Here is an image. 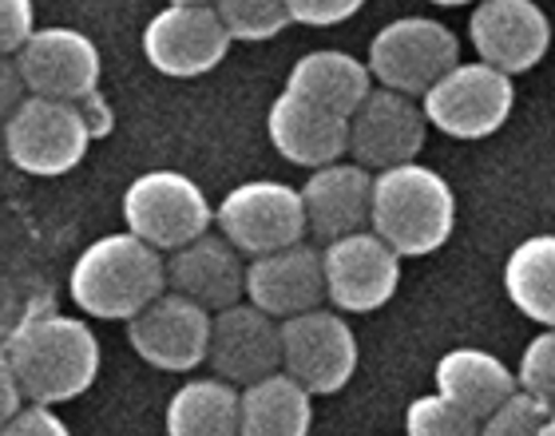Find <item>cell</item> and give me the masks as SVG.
<instances>
[{"label":"cell","instance_id":"8fae6325","mask_svg":"<svg viewBox=\"0 0 555 436\" xmlns=\"http://www.w3.org/2000/svg\"><path fill=\"white\" fill-rule=\"evenodd\" d=\"M210 325L215 313L203 302L167 290L128 322V342L147 366L163 373H186L210 357Z\"/></svg>","mask_w":555,"mask_h":436},{"label":"cell","instance_id":"4fadbf2b","mask_svg":"<svg viewBox=\"0 0 555 436\" xmlns=\"http://www.w3.org/2000/svg\"><path fill=\"white\" fill-rule=\"evenodd\" d=\"M428 115L413 95L393 88H373L365 104L349 115V155L370 171H389L413 163L425 148Z\"/></svg>","mask_w":555,"mask_h":436},{"label":"cell","instance_id":"d4e9b609","mask_svg":"<svg viewBox=\"0 0 555 436\" xmlns=\"http://www.w3.org/2000/svg\"><path fill=\"white\" fill-rule=\"evenodd\" d=\"M504 290L524 318L555 325V234H532L508 254Z\"/></svg>","mask_w":555,"mask_h":436},{"label":"cell","instance_id":"7c38bea8","mask_svg":"<svg viewBox=\"0 0 555 436\" xmlns=\"http://www.w3.org/2000/svg\"><path fill=\"white\" fill-rule=\"evenodd\" d=\"M325 294L341 313H373L401 286V254L377 234L358 230L325 242Z\"/></svg>","mask_w":555,"mask_h":436},{"label":"cell","instance_id":"d590c367","mask_svg":"<svg viewBox=\"0 0 555 436\" xmlns=\"http://www.w3.org/2000/svg\"><path fill=\"white\" fill-rule=\"evenodd\" d=\"M171 4H210V9H215L219 0H171Z\"/></svg>","mask_w":555,"mask_h":436},{"label":"cell","instance_id":"603a6c76","mask_svg":"<svg viewBox=\"0 0 555 436\" xmlns=\"http://www.w3.org/2000/svg\"><path fill=\"white\" fill-rule=\"evenodd\" d=\"M167 436H243V389L222 377L183 381L167 401Z\"/></svg>","mask_w":555,"mask_h":436},{"label":"cell","instance_id":"f1b7e54d","mask_svg":"<svg viewBox=\"0 0 555 436\" xmlns=\"http://www.w3.org/2000/svg\"><path fill=\"white\" fill-rule=\"evenodd\" d=\"M516 377H520V389L535 393L540 401L555 405V325H544V333L528 342Z\"/></svg>","mask_w":555,"mask_h":436},{"label":"cell","instance_id":"83f0119b","mask_svg":"<svg viewBox=\"0 0 555 436\" xmlns=\"http://www.w3.org/2000/svg\"><path fill=\"white\" fill-rule=\"evenodd\" d=\"M552 409H555V405L540 401L535 393L516 389L508 397V401L500 405L496 413L485 416V425H480V436H544Z\"/></svg>","mask_w":555,"mask_h":436},{"label":"cell","instance_id":"e575fe53","mask_svg":"<svg viewBox=\"0 0 555 436\" xmlns=\"http://www.w3.org/2000/svg\"><path fill=\"white\" fill-rule=\"evenodd\" d=\"M428 4H440V9H461V4H480V0H428Z\"/></svg>","mask_w":555,"mask_h":436},{"label":"cell","instance_id":"484cf974","mask_svg":"<svg viewBox=\"0 0 555 436\" xmlns=\"http://www.w3.org/2000/svg\"><path fill=\"white\" fill-rule=\"evenodd\" d=\"M215 9H219L222 24L231 28L234 40H246V44L270 40L294 24L286 0H219Z\"/></svg>","mask_w":555,"mask_h":436},{"label":"cell","instance_id":"e0dca14e","mask_svg":"<svg viewBox=\"0 0 555 436\" xmlns=\"http://www.w3.org/2000/svg\"><path fill=\"white\" fill-rule=\"evenodd\" d=\"M267 136L286 163L318 171V167L341 163V155H349V115L330 112V107L286 88L267 112Z\"/></svg>","mask_w":555,"mask_h":436},{"label":"cell","instance_id":"5b68a950","mask_svg":"<svg viewBox=\"0 0 555 436\" xmlns=\"http://www.w3.org/2000/svg\"><path fill=\"white\" fill-rule=\"evenodd\" d=\"M365 64H370L373 80L382 88L421 100L440 76H449L461 64V40L440 21L401 16V21H389L382 33L373 36Z\"/></svg>","mask_w":555,"mask_h":436},{"label":"cell","instance_id":"3957f363","mask_svg":"<svg viewBox=\"0 0 555 436\" xmlns=\"http://www.w3.org/2000/svg\"><path fill=\"white\" fill-rule=\"evenodd\" d=\"M456 222V195L425 163H401L377 171L373 183V230L393 246L401 258L437 254Z\"/></svg>","mask_w":555,"mask_h":436},{"label":"cell","instance_id":"ac0fdd59","mask_svg":"<svg viewBox=\"0 0 555 436\" xmlns=\"http://www.w3.org/2000/svg\"><path fill=\"white\" fill-rule=\"evenodd\" d=\"M246 298L262 306L274 318H294V313L318 310L325 294V258L306 242L286 246V251L250 258L246 266Z\"/></svg>","mask_w":555,"mask_h":436},{"label":"cell","instance_id":"ba28073f","mask_svg":"<svg viewBox=\"0 0 555 436\" xmlns=\"http://www.w3.org/2000/svg\"><path fill=\"white\" fill-rule=\"evenodd\" d=\"M215 222L250 258L298 246L310 230L301 187L274 183V179H255V183L234 187L215 210Z\"/></svg>","mask_w":555,"mask_h":436},{"label":"cell","instance_id":"9a60e30c","mask_svg":"<svg viewBox=\"0 0 555 436\" xmlns=\"http://www.w3.org/2000/svg\"><path fill=\"white\" fill-rule=\"evenodd\" d=\"M16 72L28 95L68 100L80 104L83 95L100 92V48L76 28H36V36L16 52Z\"/></svg>","mask_w":555,"mask_h":436},{"label":"cell","instance_id":"2e32d148","mask_svg":"<svg viewBox=\"0 0 555 436\" xmlns=\"http://www.w3.org/2000/svg\"><path fill=\"white\" fill-rule=\"evenodd\" d=\"M468 44L508 76L532 72L552 48V21L535 0H480L468 16Z\"/></svg>","mask_w":555,"mask_h":436},{"label":"cell","instance_id":"30bf717a","mask_svg":"<svg viewBox=\"0 0 555 436\" xmlns=\"http://www.w3.org/2000/svg\"><path fill=\"white\" fill-rule=\"evenodd\" d=\"M282 349L289 377L301 381L313 397L346 389L358 369V333L341 318V310H306L282 318Z\"/></svg>","mask_w":555,"mask_h":436},{"label":"cell","instance_id":"d6a6232c","mask_svg":"<svg viewBox=\"0 0 555 436\" xmlns=\"http://www.w3.org/2000/svg\"><path fill=\"white\" fill-rule=\"evenodd\" d=\"M80 112H83V119H88V127H92V139H104L107 131H112V107H107V100L100 92H92V95H83L80 100Z\"/></svg>","mask_w":555,"mask_h":436},{"label":"cell","instance_id":"8992f818","mask_svg":"<svg viewBox=\"0 0 555 436\" xmlns=\"http://www.w3.org/2000/svg\"><path fill=\"white\" fill-rule=\"evenodd\" d=\"M124 222L155 251H183L215 222L207 195L183 171H147L124 191Z\"/></svg>","mask_w":555,"mask_h":436},{"label":"cell","instance_id":"7a4b0ae2","mask_svg":"<svg viewBox=\"0 0 555 436\" xmlns=\"http://www.w3.org/2000/svg\"><path fill=\"white\" fill-rule=\"evenodd\" d=\"M76 310L100 322H131L151 302L167 294V262L163 251L124 230L104 234L76 258L68 274Z\"/></svg>","mask_w":555,"mask_h":436},{"label":"cell","instance_id":"836d02e7","mask_svg":"<svg viewBox=\"0 0 555 436\" xmlns=\"http://www.w3.org/2000/svg\"><path fill=\"white\" fill-rule=\"evenodd\" d=\"M24 405H28V397H24L21 381L12 377V369H0V416H4V421H12Z\"/></svg>","mask_w":555,"mask_h":436},{"label":"cell","instance_id":"8d00e7d4","mask_svg":"<svg viewBox=\"0 0 555 436\" xmlns=\"http://www.w3.org/2000/svg\"><path fill=\"white\" fill-rule=\"evenodd\" d=\"M544 436H555V409H552V416H547V428H544Z\"/></svg>","mask_w":555,"mask_h":436},{"label":"cell","instance_id":"7402d4cb","mask_svg":"<svg viewBox=\"0 0 555 436\" xmlns=\"http://www.w3.org/2000/svg\"><path fill=\"white\" fill-rule=\"evenodd\" d=\"M286 88L301 92L313 104L330 107L337 115H353L365 95L373 92V72L370 64L353 60L349 52H334V48H318L310 56H301L289 68Z\"/></svg>","mask_w":555,"mask_h":436},{"label":"cell","instance_id":"cb8c5ba5","mask_svg":"<svg viewBox=\"0 0 555 436\" xmlns=\"http://www.w3.org/2000/svg\"><path fill=\"white\" fill-rule=\"evenodd\" d=\"M313 393L282 373L243 385V436H310Z\"/></svg>","mask_w":555,"mask_h":436},{"label":"cell","instance_id":"d6986e66","mask_svg":"<svg viewBox=\"0 0 555 436\" xmlns=\"http://www.w3.org/2000/svg\"><path fill=\"white\" fill-rule=\"evenodd\" d=\"M373 183L377 175H370L361 163H330L310 171L301 198L313 239L337 242L358 230H373Z\"/></svg>","mask_w":555,"mask_h":436},{"label":"cell","instance_id":"6da1fadb","mask_svg":"<svg viewBox=\"0 0 555 436\" xmlns=\"http://www.w3.org/2000/svg\"><path fill=\"white\" fill-rule=\"evenodd\" d=\"M4 369H12V377L21 381L28 401H76L100 377V337L83 318L40 313L9 333Z\"/></svg>","mask_w":555,"mask_h":436},{"label":"cell","instance_id":"4dcf8cb0","mask_svg":"<svg viewBox=\"0 0 555 436\" xmlns=\"http://www.w3.org/2000/svg\"><path fill=\"white\" fill-rule=\"evenodd\" d=\"M294 24H310V28H330L349 16H358L365 0H286Z\"/></svg>","mask_w":555,"mask_h":436},{"label":"cell","instance_id":"5bb4252c","mask_svg":"<svg viewBox=\"0 0 555 436\" xmlns=\"http://www.w3.org/2000/svg\"><path fill=\"white\" fill-rule=\"evenodd\" d=\"M210 369L215 377L231 385H255V381L282 373L286 349H282V318L267 313L255 302H234L215 313L210 325Z\"/></svg>","mask_w":555,"mask_h":436},{"label":"cell","instance_id":"44dd1931","mask_svg":"<svg viewBox=\"0 0 555 436\" xmlns=\"http://www.w3.org/2000/svg\"><path fill=\"white\" fill-rule=\"evenodd\" d=\"M516 389H520V377L488 349H468L464 345V349H449L437 361V393L464 405L480 421L488 413H496Z\"/></svg>","mask_w":555,"mask_h":436},{"label":"cell","instance_id":"f546056e","mask_svg":"<svg viewBox=\"0 0 555 436\" xmlns=\"http://www.w3.org/2000/svg\"><path fill=\"white\" fill-rule=\"evenodd\" d=\"M36 36L33 0H0V48L4 56H16Z\"/></svg>","mask_w":555,"mask_h":436},{"label":"cell","instance_id":"1f68e13d","mask_svg":"<svg viewBox=\"0 0 555 436\" xmlns=\"http://www.w3.org/2000/svg\"><path fill=\"white\" fill-rule=\"evenodd\" d=\"M0 436H72V428L52 413V405L28 401L12 421H4V433Z\"/></svg>","mask_w":555,"mask_h":436},{"label":"cell","instance_id":"277c9868","mask_svg":"<svg viewBox=\"0 0 555 436\" xmlns=\"http://www.w3.org/2000/svg\"><path fill=\"white\" fill-rule=\"evenodd\" d=\"M92 148V127L83 119L80 104L48 100V95H24L9 112L4 124V151L16 171L56 179L76 171Z\"/></svg>","mask_w":555,"mask_h":436},{"label":"cell","instance_id":"9c48e42d","mask_svg":"<svg viewBox=\"0 0 555 436\" xmlns=\"http://www.w3.org/2000/svg\"><path fill=\"white\" fill-rule=\"evenodd\" d=\"M234 36L210 4H167L143 28V56L155 72L175 80L207 76L227 60Z\"/></svg>","mask_w":555,"mask_h":436},{"label":"cell","instance_id":"4316f807","mask_svg":"<svg viewBox=\"0 0 555 436\" xmlns=\"http://www.w3.org/2000/svg\"><path fill=\"white\" fill-rule=\"evenodd\" d=\"M480 425H485L480 416L449 401L444 393L416 397L405 409V436H480Z\"/></svg>","mask_w":555,"mask_h":436},{"label":"cell","instance_id":"ffe728a7","mask_svg":"<svg viewBox=\"0 0 555 436\" xmlns=\"http://www.w3.org/2000/svg\"><path fill=\"white\" fill-rule=\"evenodd\" d=\"M246 266L243 251L234 246L227 234H203V239L186 242L183 251H171L167 258V286L186 294V298L203 302L210 313L227 310L246 294Z\"/></svg>","mask_w":555,"mask_h":436},{"label":"cell","instance_id":"52a82bcc","mask_svg":"<svg viewBox=\"0 0 555 436\" xmlns=\"http://www.w3.org/2000/svg\"><path fill=\"white\" fill-rule=\"evenodd\" d=\"M512 104H516V88H512L508 72L492 68L485 60L476 64H456L449 76H440L425 95L428 124L449 139H488L508 124Z\"/></svg>","mask_w":555,"mask_h":436}]
</instances>
